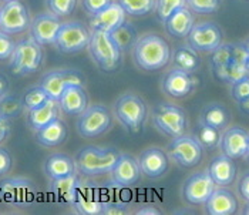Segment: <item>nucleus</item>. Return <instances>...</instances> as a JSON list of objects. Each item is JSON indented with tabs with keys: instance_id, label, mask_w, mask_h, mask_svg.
Listing matches in <instances>:
<instances>
[{
	"instance_id": "nucleus-45",
	"label": "nucleus",
	"mask_w": 249,
	"mask_h": 215,
	"mask_svg": "<svg viewBox=\"0 0 249 215\" xmlns=\"http://www.w3.org/2000/svg\"><path fill=\"white\" fill-rule=\"evenodd\" d=\"M128 213V208L121 204H106L104 207V215H125Z\"/></svg>"
},
{
	"instance_id": "nucleus-3",
	"label": "nucleus",
	"mask_w": 249,
	"mask_h": 215,
	"mask_svg": "<svg viewBox=\"0 0 249 215\" xmlns=\"http://www.w3.org/2000/svg\"><path fill=\"white\" fill-rule=\"evenodd\" d=\"M120 156V151L114 148H100L90 145L78 151L76 165L78 171L84 176H103L111 173Z\"/></svg>"
},
{
	"instance_id": "nucleus-12",
	"label": "nucleus",
	"mask_w": 249,
	"mask_h": 215,
	"mask_svg": "<svg viewBox=\"0 0 249 215\" xmlns=\"http://www.w3.org/2000/svg\"><path fill=\"white\" fill-rule=\"evenodd\" d=\"M187 37L190 46L194 47L196 52L210 53L221 46L222 32L213 23H201V24H194Z\"/></svg>"
},
{
	"instance_id": "nucleus-29",
	"label": "nucleus",
	"mask_w": 249,
	"mask_h": 215,
	"mask_svg": "<svg viewBox=\"0 0 249 215\" xmlns=\"http://www.w3.org/2000/svg\"><path fill=\"white\" fill-rule=\"evenodd\" d=\"M77 190H78V178H77L76 173L71 176L53 179V184H52L53 194L57 197L58 199L71 202V204L76 201L77 194H78Z\"/></svg>"
},
{
	"instance_id": "nucleus-34",
	"label": "nucleus",
	"mask_w": 249,
	"mask_h": 215,
	"mask_svg": "<svg viewBox=\"0 0 249 215\" xmlns=\"http://www.w3.org/2000/svg\"><path fill=\"white\" fill-rule=\"evenodd\" d=\"M127 15L131 16H145L157 4V0H118Z\"/></svg>"
},
{
	"instance_id": "nucleus-26",
	"label": "nucleus",
	"mask_w": 249,
	"mask_h": 215,
	"mask_svg": "<svg viewBox=\"0 0 249 215\" xmlns=\"http://www.w3.org/2000/svg\"><path fill=\"white\" fill-rule=\"evenodd\" d=\"M208 171L216 185L225 187L233 182L236 177V165L233 162V158L224 154L213 158Z\"/></svg>"
},
{
	"instance_id": "nucleus-40",
	"label": "nucleus",
	"mask_w": 249,
	"mask_h": 215,
	"mask_svg": "<svg viewBox=\"0 0 249 215\" xmlns=\"http://www.w3.org/2000/svg\"><path fill=\"white\" fill-rule=\"evenodd\" d=\"M187 4L195 13L208 15L213 13L219 7V0H187Z\"/></svg>"
},
{
	"instance_id": "nucleus-48",
	"label": "nucleus",
	"mask_w": 249,
	"mask_h": 215,
	"mask_svg": "<svg viewBox=\"0 0 249 215\" xmlns=\"http://www.w3.org/2000/svg\"><path fill=\"white\" fill-rule=\"evenodd\" d=\"M137 214L138 215H160L161 214V211H160V210H157V208H154V207H144V208L138 210V211H137Z\"/></svg>"
},
{
	"instance_id": "nucleus-38",
	"label": "nucleus",
	"mask_w": 249,
	"mask_h": 215,
	"mask_svg": "<svg viewBox=\"0 0 249 215\" xmlns=\"http://www.w3.org/2000/svg\"><path fill=\"white\" fill-rule=\"evenodd\" d=\"M47 98H49V94L46 93V90L41 86H38V87H33L26 91V94L23 97V104L27 110H33L38 106H41Z\"/></svg>"
},
{
	"instance_id": "nucleus-6",
	"label": "nucleus",
	"mask_w": 249,
	"mask_h": 215,
	"mask_svg": "<svg viewBox=\"0 0 249 215\" xmlns=\"http://www.w3.org/2000/svg\"><path fill=\"white\" fill-rule=\"evenodd\" d=\"M154 125L165 136L177 138L184 136L188 127V118L182 108L171 104H160L153 111Z\"/></svg>"
},
{
	"instance_id": "nucleus-52",
	"label": "nucleus",
	"mask_w": 249,
	"mask_h": 215,
	"mask_svg": "<svg viewBox=\"0 0 249 215\" xmlns=\"http://www.w3.org/2000/svg\"><path fill=\"white\" fill-rule=\"evenodd\" d=\"M244 214L245 215H249V204L245 207V210H244Z\"/></svg>"
},
{
	"instance_id": "nucleus-25",
	"label": "nucleus",
	"mask_w": 249,
	"mask_h": 215,
	"mask_svg": "<svg viewBox=\"0 0 249 215\" xmlns=\"http://www.w3.org/2000/svg\"><path fill=\"white\" fill-rule=\"evenodd\" d=\"M58 110H60V103L56 98L49 97L41 106H38L33 110H29L27 123L33 130H40L46 124L52 123L53 120L58 117Z\"/></svg>"
},
{
	"instance_id": "nucleus-15",
	"label": "nucleus",
	"mask_w": 249,
	"mask_h": 215,
	"mask_svg": "<svg viewBox=\"0 0 249 215\" xmlns=\"http://www.w3.org/2000/svg\"><path fill=\"white\" fill-rule=\"evenodd\" d=\"M125 16H127V13L123 9V6L118 1L117 3L113 1L106 9H103L101 12H98L96 15H91L90 26L93 30L113 33L125 21Z\"/></svg>"
},
{
	"instance_id": "nucleus-4",
	"label": "nucleus",
	"mask_w": 249,
	"mask_h": 215,
	"mask_svg": "<svg viewBox=\"0 0 249 215\" xmlns=\"http://www.w3.org/2000/svg\"><path fill=\"white\" fill-rule=\"evenodd\" d=\"M41 61H43L41 44L33 37L19 41L10 56L12 70L15 74L19 76H26L37 72Z\"/></svg>"
},
{
	"instance_id": "nucleus-27",
	"label": "nucleus",
	"mask_w": 249,
	"mask_h": 215,
	"mask_svg": "<svg viewBox=\"0 0 249 215\" xmlns=\"http://www.w3.org/2000/svg\"><path fill=\"white\" fill-rule=\"evenodd\" d=\"M66 137H67V127L58 117L37 130L36 134L37 141L44 147L60 145L61 143H64Z\"/></svg>"
},
{
	"instance_id": "nucleus-8",
	"label": "nucleus",
	"mask_w": 249,
	"mask_h": 215,
	"mask_svg": "<svg viewBox=\"0 0 249 215\" xmlns=\"http://www.w3.org/2000/svg\"><path fill=\"white\" fill-rule=\"evenodd\" d=\"M90 39H91V33L83 23L69 21L61 24L54 44L57 46L61 53L73 54L89 47Z\"/></svg>"
},
{
	"instance_id": "nucleus-43",
	"label": "nucleus",
	"mask_w": 249,
	"mask_h": 215,
	"mask_svg": "<svg viewBox=\"0 0 249 215\" xmlns=\"http://www.w3.org/2000/svg\"><path fill=\"white\" fill-rule=\"evenodd\" d=\"M111 3L113 0H83V6L90 15H96Z\"/></svg>"
},
{
	"instance_id": "nucleus-14",
	"label": "nucleus",
	"mask_w": 249,
	"mask_h": 215,
	"mask_svg": "<svg viewBox=\"0 0 249 215\" xmlns=\"http://www.w3.org/2000/svg\"><path fill=\"white\" fill-rule=\"evenodd\" d=\"M61 24L63 23L58 20V16L53 15V13L38 15L37 18H35V20L30 24L32 37L36 40L37 43H40L41 46H44V44H54Z\"/></svg>"
},
{
	"instance_id": "nucleus-10",
	"label": "nucleus",
	"mask_w": 249,
	"mask_h": 215,
	"mask_svg": "<svg viewBox=\"0 0 249 215\" xmlns=\"http://www.w3.org/2000/svg\"><path fill=\"white\" fill-rule=\"evenodd\" d=\"M30 26L26 6L20 0H10L0 9V30L9 35H18Z\"/></svg>"
},
{
	"instance_id": "nucleus-53",
	"label": "nucleus",
	"mask_w": 249,
	"mask_h": 215,
	"mask_svg": "<svg viewBox=\"0 0 249 215\" xmlns=\"http://www.w3.org/2000/svg\"><path fill=\"white\" fill-rule=\"evenodd\" d=\"M247 157H248V160H249V147H248V151H247Z\"/></svg>"
},
{
	"instance_id": "nucleus-44",
	"label": "nucleus",
	"mask_w": 249,
	"mask_h": 215,
	"mask_svg": "<svg viewBox=\"0 0 249 215\" xmlns=\"http://www.w3.org/2000/svg\"><path fill=\"white\" fill-rule=\"evenodd\" d=\"M10 168H12V157L6 150L0 148V176L9 173Z\"/></svg>"
},
{
	"instance_id": "nucleus-36",
	"label": "nucleus",
	"mask_w": 249,
	"mask_h": 215,
	"mask_svg": "<svg viewBox=\"0 0 249 215\" xmlns=\"http://www.w3.org/2000/svg\"><path fill=\"white\" fill-rule=\"evenodd\" d=\"M73 204H74L77 213L84 215L103 214L104 207H106L104 202H98L96 199H90V198H81V197H78V194H77L76 201Z\"/></svg>"
},
{
	"instance_id": "nucleus-32",
	"label": "nucleus",
	"mask_w": 249,
	"mask_h": 215,
	"mask_svg": "<svg viewBox=\"0 0 249 215\" xmlns=\"http://www.w3.org/2000/svg\"><path fill=\"white\" fill-rule=\"evenodd\" d=\"M111 35H113V37L115 39L117 44L120 46L121 50H128V49L134 47L137 40H138L134 27L131 24L125 23V21L117 30H114Z\"/></svg>"
},
{
	"instance_id": "nucleus-23",
	"label": "nucleus",
	"mask_w": 249,
	"mask_h": 215,
	"mask_svg": "<svg viewBox=\"0 0 249 215\" xmlns=\"http://www.w3.org/2000/svg\"><path fill=\"white\" fill-rule=\"evenodd\" d=\"M207 213L211 215H232L236 213L238 201L235 196L225 188H215L205 202Z\"/></svg>"
},
{
	"instance_id": "nucleus-50",
	"label": "nucleus",
	"mask_w": 249,
	"mask_h": 215,
	"mask_svg": "<svg viewBox=\"0 0 249 215\" xmlns=\"http://www.w3.org/2000/svg\"><path fill=\"white\" fill-rule=\"evenodd\" d=\"M6 89H7V83H6V78L0 77V98L4 96V93H6Z\"/></svg>"
},
{
	"instance_id": "nucleus-9",
	"label": "nucleus",
	"mask_w": 249,
	"mask_h": 215,
	"mask_svg": "<svg viewBox=\"0 0 249 215\" xmlns=\"http://www.w3.org/2000/svg\"><path fill=\"white\" fill-rule=\"evenodd\" d=\"M168 154L178 165L184 168H192L201 162L202 145L195 137L181 136L174 138L173 143L168 145Z\"/></svg>"
},
{
	"instance_id": "nucleus-18",
	"label": "nucleus",
	"mask_w": 249,
	"mask_h": 215,
	"mask_svg": "<svg viewBox=\"0 0 249 215\" xmlns=\"http://www.w3.org/2000/svg\"><path fill=\"white\" fill-rule=\"evenodd\" d=\"M70 84H81V77L71 70H58L46 74L40 86L46 90L49 97L58 100L64 89Z\"/></svg>"
},
{
	"instance_id": "nucleus-1",
	"label": "nucleus",
	"mask_w": 249,
	"mask_h": 215,
	"mask_svg": "<svg viewBox=\"0 0 249 215\" xmlns=\"http://www.w3.org/2000/svg\"><path fill=\"white\" fill-rule=\"evenodd\" d=\"M133 56L135 63L148 72H155L168 64L171 59L170 46L161 36L147 35L137 40L133 47Z\"/></svg>"
},
{
	"instance_id": "nucleus-31",
	"label": "nucleus",
	"mask_w": 249,
	"mask_h": 215,
	"mask_svg": "<svg viewBox=\"0 0 249 215\" xmlns=\"http://www.w3.org/2000/svg\"><path fill=\"white\" fill-rule=\"evenodd\" d=\"M174 63L178 69H182L188 73L195 72L199 67V56L198 52L191 46H181L174 53Z\"/></svg>"
},
{
	"instance_id": "nucleus-41",
	"label": "nucleus",
	"mask_w": 249,
	"mask_h": 215,
	"mask_svg": "<svg viewBox=\"0 0 249 215\" xmlns=\"http://www.w3.org/2000/svg\"><path fill=\"white\" fill-rule=\"evenodd\" d=\"M232 97L238 103L249 97V76H245L232 84Z\"/></svg>"
},
{
	"instance_id": "nucleus-21",
	"label": "nucleus",
	"mask_w": 249,
	"mask_h": 215,
	"mask_svg": "<svg viewBox=\"0 0 249 215\" xmlns=\"http://www.w3.org/2000/svg\"><path fill=\"white\" fill-rule=\"evenodd\" d=\"M141 173L148 178H158L164 176L168 170V157L161 148H148L145 150L140 160Z\"/></svg>"
},
{
	"instance_id": "nucleus-28",
	"label": "nucleus",
	"mask_w": 249,
	"mask_h": 215,
	"mask_svg": "<svg viewBox=\"0 0 249 215\" xmlns=\"http://www.w3.org/2000/svg\"><path fill=\"white\" fill-rule=\"evenodd\" d=\"M44 171L52 179H57V178L74 174L76 173V164L69 156L54 154V156L49 157L46 160Z\"/></svg>"
},
{
	"instance_id": "nucleus-54",
	"label": "nucleus",
	"mask_w": 249,
	"mask_h": 215,
	"mask_svg": "<svg viewBox=\"0 0 249 215\" xmlns=\"http://www.w3.org/2000/svg\"><path fill=\"white\" fill-rule=\"evenodd\" d=\"M1 1H10V0H1Z\"/></svg>"
},
{
	"instance_id": "nucleus-16",
	"label": "nucleus",
	"mask_w": 249,
	"mask_h": 215,
	"mask_svg": "<svg viewBox=\"0 0 249 215\" xmlns=\"http://www.w3.org/2000/svg\"><path fill=\"white\" fill-rule=\"evenodd\" d=\"M110 174L114 184L120 187H130L138 182L142 173H141L138 160H135L134 157L130 154H121L118 157L114 168L111 170Z\"/></svg>"
},
{
	"instance_id": "nucleus-7",
	"label": "nucleus",
	"mask_w": 249,
	"mask_h": 215,
	"mask_svg": "<svg viewBox=\"0 0 249 215\" xmlns=\"http://www.w3.org/2000/svg\"><path fill=\"white\" fill-rule=\"evenodd\" d=\"M113 123L111 113L104 106H91L87 107L81 114H78L77 130L83 137H97L106 133Z\"/></svg>"
},
{
	"instance_id": "nucleus-49",
	"label": "nucleus",
	"mask_w": 249,
	"mask_h": 215,
	"mask_svg": "<svg viewBox=\"0 0 249 215\" xmlns=\"http://www.w3.org/2000/svg\"><path fill=\"white\" fill-rule=\"evenodd\" d=\"M239 107H241V110H242L244 113L249 114V97L245 98V100H242V101H239Z\"/></svg>"
},
{
	"instance_id": "nucleus-19",
	"label": "nucleus",
	"mask_w": 249,
	"mask_h": 215,
	"mask_svg": "<svg viewBox=\"0 0 249 215\" xmlns=\"http://www.w3.org/2000/svg\"><path fill=\"white\" fill-rule=\"evenodd\" d=\"M219 144L225 156L233 160L241 158L247 156L249 147V134L239 127H232L224 133Z\"/></svg>"
},
{
	"instance_id": "nucleus-22",
	"label": "nucleus",
	"mask_w": 249,
	"mask_h": 215,
	"mask_svg": "<svg viewBox=\"0 0 249 215\" xmlns=\"http://www.w3.org/2000/svg\"><path fill=\"white\" fill-rule=\"evenodd\" d=\"M162 89L167 94L173 97H185L194 89V78L191 77V73L177 67L165 76L162 81Z\"/></svg>"
},
{
	"instance_id": "nucleus-20",
	"label": "nucleus",
	"mask_w": 249,
	"mask_h": 215,
	"mask_svg": "<svg viewBox=\"0 0 249 215\" xmlns=\"http://www.w3.org/2000/svg\"><path fill=\"white\" fill-rule=\"evenodd\" d=\"M58 103H60V108L64 113L71 114V116H78L87 108L89 98L81 84H70L61 93Z\"/></svg>"
},
{
	"instance_id": "nucleus-51",
	"label": "nucleus",
	"mask_w": 249,
	"mask_h": 215,
	"mask_svg": "<svg viewBox=\"0 0 249 215\" xmlns=\"http://www.w3.org/2000/svg\"><path fill=\"white\" fill-rule=\"evenodd\" d=\"M245 47H247V50H248V69H249V39L245 41Z\"/></svg>"
},
{
	"instance_id": "nucleus-24",
	"label": "nucleus",
	"mask_w": 249,
	"mask_h": 215,
	"mask_svg": "<svg viewBox=\"0 0 249 215\" xmlns=\"http://www.w3.org/2000/svg\"><path fill=\"white\" fill-rule=\"evenodd\" d=\"M165 30L174 37H187L194 27V15L187 6L175 10L168 19L164 21Z\"/></svg>"
},
{
	"instance_id": "nucleus-17",
	"label": "nucleus",
	"mask_w": 249,
	"mask_h": 215,
	"mask_svg": "<svg viewBox=\"0 0 249 215\" xmlns=\"http://www.w3.org/2000/svg\"><path fill=\"white\" fill-rule=\"evenodd\" d=\"M3 198L10 204H26L35 196V187L29 179L12 178L6 179L0 185Z\"/></svg>"
},
{
	"instance_id": "nucleus-11",
	"label": "nucleus",
	"mask_w": 249,
	"mask_h": 215,
	"mask_svg": "<svg viewBox=\"0 0 249 215\" xmlns=\"http://www.w3.org/2000/svg\"><path fill=\"white\" fill-rule=\"evenodd\" d=\"M215 181L212 179L210 171H202L191 176L184 184L182 196L187 202L192 205L205 204L215 190Z\"/></svg>"
},
{
	"instance_id": "nucleus-42",
	"label": "nucleus",
	"mask_w": 249,
	"mask_h": 215,
	"mask_svg": "<svg viewBox=\"0 0 249 215\" xmlns=\"http://www.w3.org/2000/svg\"><path fill=\"white\" fill-rule=\"evenodd\" d=\"M15 47H16V43L10 37V35L0 30V60L10 59Z\"/></svg>"
},
{
	"instance_id": "nucleus-46",
	"label": "nucleus",
	"mask_w": 249,
	"mask_h": 215,
	"mask_svg": "<svg viewBox=\"0 0 249 215\" xmlns=\"http://www.w3.org/2000/svg\"><path fill=\"white\" fill-rule=\"evenodd\" d=\"M239 193L244 199L249 201V173L247 176L242 177V179L239 182Z\"/></svg>"
},
{
	"instance_id": "nucleus-37",
	"label": "nucleus",
	"mask_w": 249,
	"mask_h": 215,
	"mask_svg": "<svg viewBox=\"0 0 249 215\" xmlns=\"http://www.w3.org/2000/svg\"><path fill=\"white\" fill-rule=\"evenodd\" d=\"M184 6H187V0H157V16L161 21H165L175 10Z\"/></svg>"
},
{
	"instance_id": "nucleus-13",
	"label": "nucleus",
	"mask_w": 249,
	"mask_h": 215,
	"mask_svg": "<svg viewBox=\"0 0 249 215\" xmlns=\"http://www.w3.org/2000/svg\"><path fill=\"white\" fill-rule=\"evenodd\" d=\"M213 73L218 80H221L224 83H231V84L248 76V50L245 47V43L236 44L235 59L228 63L227 66H224L218 70H213Z\"/></svg>"
},
{
	"instance_id": "nucleus-2",
	"label": "nucleus",
	"mask_w": 249,
	"mask_h": 215,
	"mask_svg": "<svg viewBox=\"0 0 249 215\" xmlns=\"http://www.w3.org/2000/svg\"><path fill=\"white\" fill-rule=\"evenodd\" d=\"M89 50L98 67L107 73L115 72L123 60V50L117 44L111 33L93 30L89 43Z\"/></svg>"
},
{
	"instance_id": "nucleus-5",
	"label": "nucleus",
	"mask_w": 249,
	"mask_h": 215,
	"mask_svg": "<svg viewBox=\"0 0 249 215\" xmlns=\"http://www.w3.org/2000/svg\"><path fill=\"white\" fill-rule=\"evenodd\" d=\"M115 117L130 131L140 133L147 117V107L144 101L135 94H124L115 101Z\"/></svg>"
},
{
	"instance_id": "nucleus-39",
	"label": "nucleus",
	"mask_w": 249,
	"mask_h": 215,
	"mask_svg": "<svg viewBox=\"0 0 249 215\" xmlns=\"http://www.w3.org/2000/svg\"><path fill=\"white\" fill-rule=\"evenodd\" d=\"M77 0H47L49 10L58 18L69 16L76 9Z\"/></svg>"
},
{
	"instance_id": "nucleus-33",
	"label": "nucleus",
	"mask_w": 249,
	"mask_h": 215,
	"mask_svg": "<svg viewBox=\"0 0 249 215\" xmlns=\"http://www.w3.org/2000/svg\"><path fill=\"white\" fill-rule=\"evenodd\" d=\"M195 138L202 145V148H215L221 143L219 130L215 127H211V125H207L204 123H201V125L196 128Z\"/></svg>"
},
{
	"instance_id": "nucleus-35",
	"label": "nucleus",
	"mask_w": 249,
	"mask_h": 215,
	"mask_svg": "<svg viewBox=\"0 0 249 215\" xmlns=\"http://www.w3.org/2000/svg\"><path fill=\"white\" fill-rule=\"evenodd\" d=\"M236 44H221L212 52V69L218 70L235 59Z\"/></svg>"
},
{
	"instance_id": "nucleus-30",
	"label": "nucleus",
	"mask_w": 249,
	"mask_h": 215,
	"mask_svg": "<svg viewBox=\"0 0 249 215\" xmlns=\"http://www.w3.org/2000/svg\"><path fill=\"white\" fill-rule=\"evenodd\" d=\"M201 123L221 130V128L228 125V123H230V113H228V110L222 104H216V103L208 104L202 110Z\"/></svg>"
},
{
	"instance_id": "nucleus-47",
	"label": "nucleus",
	"mask_w": 249,
	"mask_h": 215,
	"mask_svg": "<svg viewBox=\"0 0 249 215\" xmlns=\"http://www.w3.org/2000/svg\"><path fill=\"white\" fill-rule=\"evenodd\" d=\"M9 130H10V125H9V121H7V118L0 114V143H1L4 138L7 137V134H9Z\"/></svg>"
}]
</instances>
